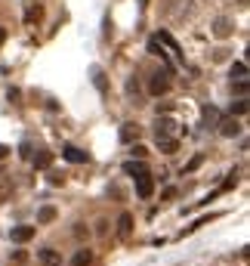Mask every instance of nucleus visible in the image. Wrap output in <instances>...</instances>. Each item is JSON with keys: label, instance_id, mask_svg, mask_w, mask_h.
I'll use <instances>...</instances> for the list:
<instances>
[{"label": "nucleus", "instance_id": "7ed1b4c3", "mask_svg": "<svg viewBox=\"0 0 250 266\" xmlns=\"http://www.w3.org/2000/svg\"><path fill=\"white\" fill-rule=\"evenodd\" d=\"M34 232H38V229H34V226H12V241L16 244H25V241H31L34 238Z\"/></svg>", "mask_w": 250, "mask_h": 266}, {"label": "nucleus", "instance_id": "9b49d317", "mask_svg": "<svg viewBox=\"0 0 250 266\" xmlns=\"http://www.w3.org/2000/svg\"><path fill=\"white\" fill-rule=\"evenodd\" d=\"M118 232H120V238H130V232H133V217H130V214H120Z\"/></svg>", "mask_w": 250, "mask_h": 266}, {"label": "nucleus", "instance_id": "2eb2a0df", "mask_svg": "<svg viewBox=\"0 0 250 266\" xmlns=\"http://www.w3.org/2000/svg\"><path fill=\"white\" fill-rule=\"evenodd\" d=\"M90 263H93V254L86 251V247H84V251H78L74 257H71V266H90Z\"/></svg>", "mask_w": 250, "mask_h": 266}, {"label": "nucleus", "instance_id": "cd10ccee", "mask_svg": "<svg viewBox=\"0 0 250 266\" xmlns=\"http://www.w3.org/2000/svg\"><path fill=\"white\" fill-rule=\"evenodd\" d=\"M235 90H238V93L244 96V93H247V81H238V84H235Z\"/></svg>", "mask_w": 250, "mask_h": 266}, {"label": "nucleus", "instance_id": "20e7f679", "mask_svg": "<svg viewBox=\"0 0 250 266\" xmlns=\"http://www.w3.org/2000/svg\"><path fill=\"white\" fill-rule=\"evenodd\" d=\"M38 263L40 266H59L62 263V254L52 251V247H44V251H38Z\"/></svg>", "mask_w": 250, "mask_h": 266}, {"label": "nucleus", "instance_id": "4be33fe9", "mask_svg": "<svg viewBox=\"0 0 250 266\" xmlns=\"http://www.w3.org/2000/svg\"><path fill=\"white\" fill-rule=\"evenodd\" d=\"M62 183H65V176L59 170H50V186H62Z\"/></svg>", "mask_w": 250, "mask_h": 266}, {"label": "nucleus", "instance_id": "f257e3e1", "mask_svg": "<svg viewBox=\"0 0 250 266\" xmlns=\"http://www.w3.org/2000/svg\"><path fill=\"white\" fill-rule=\"evenodd\" d=\"M167 90H170V72H158L152 78V84H148V93L152 96H164Z\"/></svg>", "mask_w": 250, "mask_h": 266}, {"label": "nucleus", "instance_id": "dca6fc26", "mask_svg": "<svg viewBox=\"0 0 250 266\" xmlns=\"http://www.w3.org/2000/svg\"><path fill=\"white\" fill-rule=\"evenodd\" d=\"M148 53H154V56H160V59L170 65V59H167V53H164V47H160V41H158V38H152V41H148Z\"/></svg>", "mask_w": 250, "mask_h": 266}, {"label": "nucleus", "instance_id": "6ab92c4d", "mask_svg": "<svg viewBox=\"0 0 250 266\" xmlns=\"http://www.w3.org/2000/svg\"><path fill=\"white\" fill-rule=\"evenodd\" d=\"M158 41H160V44H167V47H170L173 53H180V44H176V41L170 38V34H167V31H160V34H158Z\"/></svg>", "mask_w": 250, "mask_h": 266}, {"label": "nucleus", "instance_id": "1a4fd4ad", "mask_svg": "<svg viewBox=\"0 0 250 266\" xmlns=\"http://www.w3.org/2000/svg\"><path fill=\"white\" fill-rule=\"evenodd\" d=\"M232 28H235V25H232L228 19H216V22H213V34H216L220 41H226V38H228V34H232Z\"/></svg>", "mask_w": 250, "mask_h": 266}, {"label": "nucleus", "instance_id": "aec40b11", "mask_svg": "<svg viewBox=\"0 0 250 266\" xmlns=\"http://www.w3.org/2000/svg\"><path fill=\"white\" fill-rule=\"evenodd\" d=\"M38 19H40V7H28V13H25V22H28V25H34Z\"/></svg>", "mask_w": 250, "mask_h": 266}, {"label": "nucleus", "instance_id": "393cba45", "mask_svg": "<svg viewBox=\"0 0 250 266\" xmlns=\"http://www.w3.org/2000/svg\"><path fill=\"white\" fill-rule=\"evenodd\" d=\"M201 161H204V155H194V158H192V164H188V167H186V170H194V167H198V164H201Z\"/></svg>", "mask_w": 250, "mask_h": 266}, {"label": "nucleus", "instance_id": "c85d7f7f", "mask_svg": "<svg viewBox=\"0 0 250 266\" xmlns=\"http://www.w3.org/2000/svg\"><path fill=\"white\" fill-rule=\"evenodd\" d=\"M10 155V146H0V158H6Z\"/></svg>", "mask_w": 250, "mask_h": 266}, {"label": "nucleus", "instance_id": "ddd939ff", "mask_svg": "<svg viewBox=\"0 0 250 266\" xmlns=\"http://www.w3.org/2000/svg\"><path fill=\"white\" fill-rule=\"evenodd\" d=\"M136 136H139V124H124V127H120V139H124V143H133Z\"/></svg>", "mask_w": 250, "mask_h": 266}, {"label": "nucleus", "instance_id": "412c9836", "mask_svg": "<svg viewBox=\"0 0 250 266\" xmlns=\"http://www.w3.org/2000/svg\"><path fill=\"white\" fill-rule=\"evenodd\" d=\"M232 115H247V102H244V99L232 102Z\"/></svg>", "mask_w": 250, "mask_h": 266}, {"label": "nucleus", "instance_id": "b1692460", "mask_svg": "<svg viewBox=\"0 0 250 266\" xmlns=\"http://www.w3.org/2000/svg\"><path fill=\"white\" fill-rule=\"evenodd\" d=\"M133 155H136V158H146L148 149H146V146H133Z\"/></svg>", "mask_w": 250, "mask_h": 266}, {"label": "nucleus", "instance_id": "0eeeda50", "mask_svg": "<svg viewBox=\"0 0 250 266\" xmlns=\"http://www.w3.org/2000/svg\"><path fill=\"white\" fill-rule=\"evenodd\" d=\"M173 130H176V121H173V118H160L158 127H154V136H158V139H160V136H170Z\"/></svg>", "mask_w": 250, "mask_h": 266}, {"label": "nucleus", "instance_id": "bb28decb", "mask_svg": "<svg viewBox=\"0 0 250 266\" xmlns=\"http://www.w3.org/2000/svg\"><path fill=\"white\" fill-rule=\"evenodd\" d=\"M22 158H31V143H22V152H19Z\"/></svg>", "mask_w": 250, "mask_h": 266}, {"label": "nucleus", "instance_id": "f8f14e48", "mask_svg": "<svg viewBox=\"0 0 250 266\" xmlns=\"http://www.w3.org/2000/svg\"><path fill=\"white\" fill-rule=\"evenodd\" d=\"M52 220H56V207H52V204H44L40 210H38V223H52Z\"/></svg>", "mask_w": 250, "mask_h": 266}, {"label": "nucleus", "instance_id": "9d476101", "mask_svg": "<svg viewBox=\"0 0 250 266\" xmlns=\"http://www.w3.org/2000/svg\"><path fill=\"white\" fill-rule=\"evenodd\" d=\"M34 167H38V170H50L52 167V152H38V155H34Z\"/></svg>", "mask_w": 250, "mask_h": 266}, {"label": "nucleus", "instance_id": "6e6552de", "mask_svg": "<svg viewBox=\"0 0 250 266\" xmlns=\"http://www.w3.org/2000/svg\"><path fill=\"white\" fill-rule=\"evenodd\" d=\"M158 149L164 152V155H173V152H180V139H173V136H160V139H158Z\"/></svg>", "mask_w": 250, "mask_h": 266}, {"label": "nucleus", "instance_id": "a211bd4d", "mask_svg": "<svg viewBox=\"0 0 250 266\" xmlns=\"http://www.w3.org/2000/svg\"><path fill=\"white\" fill-rule=\"evenodd\" d=\"M93 81H96V87H99V93L108 90V84H105V72H102V68H96V72H93Z\"/></svg>", "mask_w": 250, "mask_h": 266}, {"label": "nucleus", "instance_id": "39448f33", "mask_svg": "<svg viewBox=\"0 0 250 266\" xmlns=\"http://www.w3.org/2000/svg\"><path fill=\"white\" fill-rule=\"evenodd\" d=\"M62 158H65V161H71V164H86V152L78 149V146H65L62 149Z\"/></svg>", "mask_w": 250, "mask_h": 266}, {"label": "nucleus", "instance_id": "423d86ee", "mask_svg": "<svg viewBox=\"0 0 250 266\" xmlns=\"http://www.w3.org/2000/svg\"><path fill=\"white\" fill-rule=\"evenodd\" d=\"M220 133H222V136H238V133H241V124H238L235 118H222V121H220Z\"/></svg>", "mask_w": 250, "mask_h": 266}, {"label": "nucleus", "instance_id": "f3484780", "mask_svg": "<svg viewBox=\"0 0 250 266\" xmlns=\"http://www.w3.org/2000/svg\"><path fill=\"white\" fill-rule=\"evenodd\" d=\"M232 78H235V81H247V65L244 62H232Z\"/></svg>", "mask_w": 250, "mask_h": 266}, {"label": "nucleus", "instance_id": "4468645a", "mask_svg": "<svg viewBox=\"0 0 250 266\" xmlns=\"http://www.w3.org/2000/svg\"><path fill=\"white\" fill-rule=\"evenodd\" d=\"M124 173H127V176H142V173H148V170H146L142 161H127V164H124Z\"/></svg>", "mask_w": 250, "mask_h": 266}, {"label": "nucleus", "instance_id": "7c9ffc66", "mask_svg": "<svg viewBox=\"0 0 250 266\" xmlns=\"http://www.w3.org/2000/svg\"><path fill=\"white\" fill-rule=\"evenodd\" d=\"M142 4H148V0H142Z\"/></svg>", "mask_w": 250, "mask_h": 266}, {"label": "nucleus", "instance_id": "c756f323", "mask_svg": "<svg viewBox=\"0 0 250 266\" xmlns=\"http://www.w3.org/2000/svg\"><path fill=\"white\" fill-rule=\"evenodd\" d=\"M4 41H6V28H0V47H4Z\"/></svg>", "mask_w": 250, "mask_h": 266}, {"label": "nucleus", "instance_id": "5701e85b", "mask_svg": "<svg viewBox=\"0 0 250 266\" xmlns=\"http://www.w3.org/2000/svg\"><path fill=\"white\" fill-rule=\"evenodd\" d=\"M10 102H16V105H19V99H22V90H16V87H10Z\"/></svg>", "mask_w": 250, "mask_h": 266}, {"label": "nucleus", "instance_id": "f03ea898", "mask_svg": "<svg viewBox=\"0 0 250 266\" xmlns=\"http://www.w3.org/2000/svg\"><path fill=\"white\" fill-rule=\"evenodd\" d=\"M136 195L139 198H152L154 195V176H148V173L136 176Z\"/></svg>", "mask_w": 250, "mask_h": 266}, {"label": "nucleus", "instance_id": "a878e982", "mask_svg": "<svg viewBox=\"0 0 250 266\" xmlns=\"http://www.w3.org/2000/svg\"><path fill=\"white\" fill-rule=\"evenodd\" d=\"M10 198V186H0V204H4Z\"/></svg>", "mask_w": 250, "mask_h": 266}]
</instances>
